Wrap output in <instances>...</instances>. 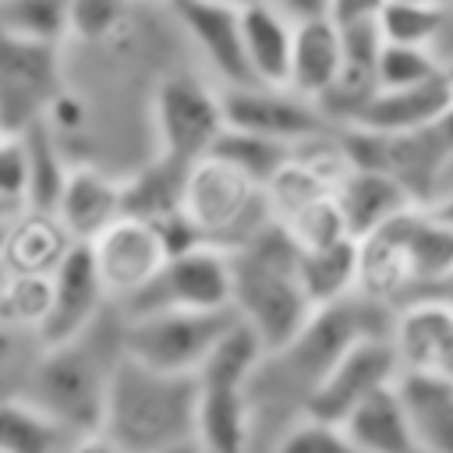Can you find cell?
Segmentation results:
<instances>
[{
  "instance_id": "cell-7",
  "label": "cell",
  "mask_w": 453,
  "mask_h": 453,
  "mask_svg": "<svg viewBox=\"0 0 453 453\" xmlns=\"http://www.w3.org/2000/svg\"><path fill=\"white\" fill-rule=\"evenodd\" d=\"M226 127L223 88L195 71H166L152 88V134L156 152L191 166L209 156Z\"/></svg>"
},
{
  "instance_id": "cell-15",
  "label": "cell",
  "mask_w": 453,
  "mask_h": 453,
  "mask_svg": "<svg viewBox=\"0 0 453 453\" xmlns=\"http://www.w3.org/2000/svg\"><path fill=\"white\" fill-rule=\"evenodd\" d=\"M389 340L400 372L439 375L453 382V308L435 297H414L393 311Z\"/></svg>"
},
{
  "instance_id": "cell-20",
  "label": "cell",
  "mask_w": 453,
  "mask_h": 453,
  "mask_svg": "<svg viewBox=\"0 0 453 453\" xmlns=\"http://www.w3.org/2000/svg\"><path fill=\"white\" fill-rule=\"evenodd\" d=\"M74 244L78 241L64 230V223L57 219L53 209L21 205L7 219L0 269L4 273H42V276H50L67 258V251Z\"/></svg>"
},
{
  "instance_id": "cell-27",
  "label": "cell",
  "mask_w": 453,
  "mask_h": 453,
  "mask_svg": "<svg viewBox=\"0 0 453 453\" xmlns=\"http://www.w3.org/2000/svg\"><path fill=\"white\" fill-rule=\"evenodd\" d=\"M184 163H173L170 156L156 152L145 166H138L131 177H124V212L142 219H166L180 212V188H184Z\"/></svg>"
},
{
  "instance_id": "cell-19",
  "label": "cell",
  "mask_w": 453,
  "mask_h": 453,
  "mask_svg": "<svg viewBox=\"0 0 453 453\" xmlns=\"http://www.w3.org/2000/svg\"><path fill=\"white\" fill-rule=\"evenodd\" d=\"M453 110V81L449 71L418 81V85H400V88H375V96L361 106V113L347 124L357 131L372 134H400L425 127Z\"/></svg>"
},
{
  "instance_id": "cell-29",
  "label": "cell",
  "mask_w": 453,
  "mask_h": 453,
  "mask_svg": "<svg viewBox=\"0 0 453 453\" xmlns=\"http://www.w3.org/2000/svg\"><path fill=\"white\" fill-rule=\"evenodd\" d=\"M0 32L28 42H71V0H0Z\"/></svg>"
},
{
  "instance_id": "cell-45",
  "label": "cell",
  "mask_w": 453,
  "mask_h": 453,
  "mask_svg": "<svg viewBox=\"0 0 453 453\" xmlns=\"http://www.w3.org/2000/svg\"><path fill=\"white\" fill-rule=\"evenodd\" d=\"M4 234H7V219H0V251H4Z\"/></svg>"
},
{
  "instance_id": "cell-2",
  "label": "cell",
  "mask_w": 453,
  "mask_h": 453,
  "mask_svg": "<svg viewBox=\"0 0 453 453\" xmlns=\"http://www.w3.org/2000/svg\"><path fill=\"white\" fill-rule=\"evenodd\" d=\"M110 308L85 333L60 340V343H46V350L28 379V389H25V400H32L39 411H46L71 435H81V432H92L103 425L110 375L124 354V347H120L124 315H120L117 329H106Z\"/></svg>"
},
{
  "instance_id": "cell-21",
  "label": "cell",
  "mask_w": 453,
  "mask_h": 453,
  "mask_svg": "<svg viewBox=\"0 0 453 453\" xmlns=\"http://www.w3.org/2000/svg\"><path fill=\"white\" fill-rule=\"evenodd\" d=\"M343 67V35L329 14L294 21V46L287 67V88L319 103Z\"/></svg>"
},
{
  "instance_id": "cell-38",
  "label": "cell",
  "mask_w": 453,
  "mask_h": 453,
  "mask_svg": "<svg viewBox=\"0 0 453 453\" xmlns=\"http://www.w3.org/2000/svg\"><path fill=\"white\" fill-rule=\"evenodd\" d=\"M386 4H389V0H329V18H333L336 25L375 21Z\"/></svg>"
},
{
  "instance_id": "cell-18",
  "label": "cell",
  "mask_w": 453,
  "mask_h": 453,
  "mask_svg": "<svg viewBox=\"0 0 453 453\" xmlns=\"http://www.w3.org/2000/svg\"><path fill=\"white\" fill-rule=\"evenodd\" d=\"M53 212L64 230L85 244L124 216V177H113L96 163H71Z\"/></svg>"
},
{
  "instance_id": "cell-11",
  "label": "cell",
  "mask_w": 453,
  "mask_h": 453,
  "mask_svg": "<svg viewBox=\"0 0 453 453\" xmlns=\"http://www.w3.org/2000/svg\"><path fill=\"white\" fill-rule=\"evenodd\" d=\"M92 265L99 273V283L113 304L134 301L166 265L170 248L152 219L142 216H117L106 230H99L92 241H85Z\"/></svg>"
},
{
  "instance_id": "cell-40",
  "label": "cell",
  "mask_w": 453,
  "mask_h": 453,
  "mask_svg": "<svg viewBox=\"0 0 453 453\" xmlns=\"http://www.w3.org/2000/svg\"><path fill=\"white\" fill-rule=\"evenodd\" d=\"M283 14H290L294 21H304V18H319V14H329V0H273Z\"/></svg>"
},
{
  "instance_id": "cell-1",
  "label": "cell",
  "mask_w": 453,
  "mask_h": 453,
  "mask_svg": "<svg viewBox=\"0 0 453 453\" xmlns=\"http://www.w3.org/2000/svg\"><path fill=\"white\" fill-rule=\"evenodd\" d=\"M393 308L375 304L361 294H350L343 301L322 304L311 311V319L280 347L265 350L251 382V411H255V442H269L297 418L304 414L308 396L326 379L333 361L361 336L368 333H389Z\"/></svg>"
},
{
  "instance_id": "cell-24",
  "label": "cell",
  "mask_w": 453,
  "mask_h": 453,
  "mask_svg": "<svg viewBox=\"0 0 453 453\" xmlns=\"http://www.w3.org/2000/svg\"><path fill=\"white\" fill-rule=\"evenodd\" d=\"M396 393L403 400L414 446L425 453H453V382L439 375L400 372Z\"/></svg>"
},
{
  "instance_id": "cell-5",
  "label": "cell",
  "mask_w": 453,
  "mask_h": 453,
  "mask_svg": "<svg viewBox=\"0 0 453 453\" xmlns=\"http://www.w3.org/2000/svg\"><path fill=\"white\" fill-rule=\"evenodd\" d=\"M180 212L195 234L219 248H237L269 223L262 184L223 156H202L184 170Z\"/></svg>"
},
{
  "instance_id": "cell-33",
  "label": "cell",
  "mask_w": 453,
  "mask_h": 453,
  "mask_svg": "<svg viewBox=\"0 0 453 453\" xmlns=\"http://www.w3.org/2000/svg\"><path fill=\"white\" fill-rule=\"evenodd\" d=\"M294 145H283V142H273V138H262V134H251V131H241V127H223L219 142L212 145V156H223L226 163L241 166L248 177H255L258 184H265L276 166L290 156Z\"/></svg>"
},
{
  "instance_id": "cell-12",
  "label": "cell",
  "mask_w": 453,
  "mask_h": 453,
  "mask_svg": "<svg viewBox=\"0 0 453 453\" xmlns=\"http://www.w3.org/2000/svg\"><path fill=\"white\" fill-rule=\"evenodd\" d=\"M400 361L393 350L389 333H368L354 340L326 372V379L315 386V393L304 403V414L340 425L361 400H368L375 389L396 382Z\"/></svg>"
},
{
  "instance_id": "cell-16",
  "label": "cell",
  "mask_w": 453,
  "mask_h": 453,
  "mask_svg": "<svg viewBox=\"0 0 453 453\" xmlns=\"http://www.w3.org/2000/svg\"><path fill=\"white\" fill-rule=\"evenodd\" d=\"M50 276H53V304H50V315L39 329V336L46 343H60V340L85 333L113 304L106 297L99 273L92 265V255L81 241L67 251V258Z\"/></svg>"
},
{
  "instance_id": "cell-9",
  "label": "cell",
  "mask_w": 453,
  "mask_h": 453,
  "mask_svg": "<svg viewBox=\"0 0 453 453\" xmlns=\"http://www.w3.org/2000/svg\"><path fill=\"white\" fill-rule=\"evenodd\" d=\"M120 311L142 308H195V311H226L234 308V265L230 251L209 241H198L184 251H173L159 276Z\"/></svg>"
},
{
  "instance_id": "cell-8",
  "label": "cell",
  "mask_w": 453,
  "mask_h": 453,
  "mask_svg": "<svg viewBox=\"0 0 453 453\" xmlns=\"http://www.w3.org/2000/svg\"><path fill=\"white\" fill-rule=\"evenodd\" d=\"M340 138L354 166H375L393 173L425 205L435 195L439 177L453 156V110L414 131L372 134L357 127H340Z\"/></svg>"
},
{
  "instance_id": "cell-17",
  "label": "cell",
  "mask_w": 453,
  "mask_h": 453,
  "mask_svg": "<svg viewBox=\"0 0 453 453\" xmlns=\"http://www.w3.org/2000/svg\"><path fill=\"white\" fill-rule=\"evenodd\" d=\"M198 379V411H195V442L202 453H251L255 449V411L248 382L195 375Z\"/></svg>"
},
{
  "instance_id": "cell-26",
  "label": "cell",
  "mask_w": 453,
  "mask_h": 453,
  "mask_svg": "<svg viewBox=\"0 0 453 453\" xmlns=\"http://www.w3.org/2000/svg\"><path fill=\"white\" fill-rule=\"evenodd\" d=\"M297 273L315 308L357 294V237H340L319 248H297Z\"/></svg>"
},
{
  "instance_id": "cell-43",
  "label": "cell",
  "mask_w": 453,
  "mask_h": 453,
  "mask_svg": "<svg viewBox=\"0 0 453 453\" xmlns=\"http://www.w3.org/2000/svg\"><path fill=\"white\" fill-rule=\"evenodd\" d=\"M159 453H202V446H198L195 439H188V442H177V446H166V449H159Z\"/></svg>"
},
{
  "instance_id": "cell-6",
  "label": "cell",
  "mask_w": 453,
  "mask_h": 453,
  "mask_svg": "<svg viewBox=\"0 0 453 453\" xmlns=\"http://www.w3.org/2000/svg\"><path fill=\"white\" fill-rule=\"evenodd\" d=\"M120 347L138 365L173 375H195L198 365L209 357L216 340L237 319L234 308L226 311H195V308H142L120 311Z\"/></svg>"
},
{
  "instance_id": "cell-35",
  "label": "cell",
  "mask_w": 453,
  "mask_h": 453,
  "mask_svg": "<svg viewBox=\"0 0 453 453\" xmlns=\"http://www.w3.org/2000/svg\"><path fill=\"white\" fill-rule=\"evenodd\" d=\"M446 64L435 50L428 46H411V42H386L379 50V64H375V78L379 88H400V85H418L428 81L435 74H442Z\"/></svg>"
},
{
  "instance_id": "cell-23",
  "label": "cell",
  "mask_w": 453,
  "mask_h": 453,
  "mask_svg": "<svg viewBox=\"0 0 453 453\" xmlns=\"http://www.w3.org/2000/svg\"><path fill=\"white\" fill-rule=\"evenodd\" d=\"M241 42L244 60L255 81L287 85L290 46H294V18L283 14L273 0H255L241 7Z\"/></svg>"
},
{
  "instance_id": "cell-30",
  "label": "cell",
  "mask_w": 453,
  "mask_h": 453,
  "mask_svg": "<svg viewBox=\"0 0 453 453\" xmlns=\"http://www.w3.org/2000/svg\"><path fill=\"white\" fill-rule=\"evenodd\" d=\"M25 138V152H28V198L25 205H42L53 209L57 195L64 188V177L71 170V163H64V142L39 120L28 131H21Z\"/></svg>"
},
{
  "instance_id": "cell-47",
  "label": "cell",
  "mask_w": 453,
  "mask_h": 453,
  "mask_svg": "<svg viewBox=\"0 0 453 453\" xmlns=\"http://www.w3.org/2000/svg\"><path fill=\"white\" fill-rule=\"evenodd\" d=\"M4 138H7V131H4V124H0V142H4Z\"/></svg>"
},
{
  "instance_id": "cell-46",
  "label": "cell",
  "mask_w": 453,
  "mask_h": 453,
  "mask_svg": "<svg viewBox=\"0 0 453 453\" xmlns=\"http://www.w3.org/2000/svg\"><path fill=\"white\" fill-rule=\"evenodd\" d=\"M223 4H234V7H244V4H255V0H223Z\"/></svg>"
},
{
  "instance_id": "cell-41",
  "label": "cell",
  "mask_w": 453,
  "mask_h": 453,
  "mask_svg": "<svg viewBox=\"0 0 453 453\" xmlns=\"http://www.w3.org/2000/svg\"><path fill=\"white\" fill-rule=\"evenodd\" d=\"M425 205H428V209H432V212H435V216H439L446 226H453V188L439 191V195H435L432 202H425Z\"/></svg>"
},
{
  "instance_id": "cell-32",
  "label": "cell",
  "mask_w": 453,
  "mask_h": 453,
  "mask_svg": "<svg viewBox=\"0 0 453 453\" xmlns=\"http://www.w3.org/2000/svg\"><path fill=\"white\" fill-rule=\"evenodd\" d=\"M42 350H46V340L35 329L0 322V400L25 396Z\"/></svg>"
},
{
  "instance_id": "cell-48",
  "label": "cell",
  "mask_w": 453,
  "mask_h": 453,
  "mask_svg": "<svg viewBox=\"0 0 453 453\" xmlns=\"http://www.w3.org/2000/svg\"><path fill=\"white\" fill-rule=\"evenodd\" d=\"M446 71H449V81H453V64H449V67H446Z\"/></svg>"
},
{
  "instance_id": "cell-3",
  "label": "cell",
  "mask_w": 453,
  "mask_h": 453,
  "mask_svg": "<svg viewBox=\"0 0 453 453\" xmlns=\"http://www.w3.org/2000/svg\"><path fill=\"white\" fill-rule=\"evenodd\" d=\"M234 265V311L265 343H287L315 311L297 273V244L273 219L244 244L230 248Z\"/></svg>"
},
{
  "instance_id": "cell-22",
  "label": "cell",
  "mask_w": 453,
  "mask_h": 453,
  "mask_svg": "<svg viewBox=\"0 0 453 453\" xmlns=\"http://www.w3.org/2000/svg\"><path fill=\"white\" fill-rule=\"evenodd\" d=\"M336 202L350 237H365L382 223H389L393 216H400L403 209L418 205V198L393 173L375 166H354V163L336 184Z\"/></svg>"
},
{
  "instance_id": "cell-31",
  "label": "cell",
  "mask_w": 453,
  "mask_h": 453,
  "mask_svg": "<svg viewBox=\"0 0 453 453\" xmlns=\"http://www.w3.org/2000/svg\"><path fill=\"white\" fill-rule=\"evenodd\" d=\"M53 304V276L42 273H4L0 280V322L21 329H42Z\"/></svg>"
},
{
  "instance_id": "cell-37",
  "label": "cell",
  "mask_w": 453,
  "mask_h": 453,
  "mask_svg": "<svg viewBox=\"0 0 453 453\" xmlns=\"http://www.w3.org/2000/svg\"><path fill=\"white\" fill-rule=\"evenodd\" d=\"M0 198L11 205H25L28 198V152L21 134H7L0 142Z\"/></svg>"
},
{
  "instance_id": "cell-10",
  "label": "cell",
  "mask_w": 453,
  "mask_h": 453,
  "mask_svg": "<svg viewBox=\"0 0 453 453\" xmlns=\"http://www.w3.org/2000/svg\"><path fill=\"white\" fill-rule=\"evenodd\" d=\"M64 88V46L0 32V124L7 134H21L39 124Z\"/></svg>"
},
{
  "instance_id": "cell-44",
  "label": "cell",
  "mask_w": 453,
  "mask_h": 453,
  "mask_svg": "<svg viewBox=\"0 0 453 453\" xmlns=\"http://www.w3.org/2000/svg\"><path fill=\"white\" fill-rule=\"evenodd\" d=\"M18 209H21V205H11L7 198H0V219H11V216H14Z\"/></svg>"
},
{
  "instance_id": "cell-36",
  "label": "cell",
  "mask_w": 453,
  "mask_h": 453,
  "mask_svg": "<svg viewBox=\"0 0 453 453\" xmlns=\"http://www.w3.org/2000/svg\"><path fill=\"white\" fill-rule=\"evenodd\" d=\"M265 453H357L354 442L347 439V432L333 421L311 418V414H297L273 442Z\"/></svg>"
},
{
  "instance_id": "cell-50",
  "label": "cell",
  "mask_w": 453,
  "mask_h": 453,
  "mask_svg": "<svg viewBox=\"0 0 453 453\" xmlns=\"http://www.w3.org/2000/svg\"><path fill=\"white\" fill-rule=\"evenodd\" d=\"M0 280H4V269H0Z\"/></svg>"
},
{
  "instance_id": "cell-13",
  "label": "cell",
  "mask_w": 453,
  "mask_h": 453,
  "mask_svg": "<svg viewBox=\"0 0 453 453\" xmlns=\"http://www.w3.org/2000/svg\"><path fill=\"white\" fill-rule=\"evenodd\" d=\"M223 113L230 127L297 145L326 127H333L319 106L304 96H297L287 85H265V81H248V85H226L223 88Z\"/></svg>"
},
{
  "instance_id": "cell-34",
  "label": "cell",
  "mask_w": 453,
  "mask_h": 453,
  "mask_svg": "<svg viewBox=\"0 0 453 453\" xmlns=\"http://www.w3.org/2000/svg\"><path fill=\"white\" fill-rule=\"evenodd\" d=\"M134 14V0H71V42L106 46Z\"/></svg>"
},
{
  "instance_id": "cell-14",
  "label": "cell",
  "mask_w": 453,
  "mask_h": 453,
  "mask_svg": "<svg viewBox=\"0 0 453 453\" xmlns=\"http://www.w3.org/2000/svg\"><path fill=\"white\" fill-rule=\"evenodd\" d=\"M205 67L219 78V88L226 85H248L255 81L244 60V42H241V7L223 4V0H163Z\"/></svg>"
},
{
  "instance_id": "cell-4",
  "label": "cell",
  "mask_w": 453,
  "mask_h": 453,
  "mask_svg": "<svg viewBox=\"0 0 453 453\" xmlns=\"http://www.w3.org/2000/svg\"><path fill=\"white\" fill-rule=\"evenodd\" d=\"M195 411H198L195 375L156 372L120 354L110 375L99 428L120 439L131 453H159L166 446L195 439Z\"/></svg>"
},
{
  "instance_id": "cell-42",
  "label": "cell",
  "mask_w": 453,
  "mask_h": 453,
  "mask_svg": "<svg viewBox=\"0 0 453 453\" xmlns=\"http://www.w3.org/2000/svg\"><path fill=\"white\" fill-rule=\"evenodd\" d=\"M421 297H435V301H442V304H449L453 308V273H446L435 287H428Z\"/></svg>"
},
{
  "instance_id": "cell-28",
  "label": "cell",
  "mask_w": 453,
  "mask_h": 453,
  "mask_svg": "<svg viewBox=\"0 0 453 453\" xmlns=\"http://www.w3.org/2000/svg\"><path fill=\"white\" fill-rule=\"evenodd\" d=\"M71 432L32 400H0V453H64Z\"/></svg>"
},
{
  "instance_id": "cell-25",
  "label": "cell",
  "mask_w": 453,
  "mask_h": 453,
  "mask_svg": "<svg viewBox=\"0 0 453 453\" xmlns=\"http://www.w3.org/2000/svg\"><path fill=\"white\" fill-rule=\"evenodd\" d=\"M340 428L347 432V439L354 442L357 453H411L414 449V435H411V421L403 411V400L396 393V382L375 389L368 400H361L343 421Z\"/></svg>"
},
{
  "instance_id": "cell-49",
  "label": "cell",
  "mask_w": 453,
  "mask_h": 453,
  "mask_svg": "<svg viewBox=\"0 0 453 453\" xmlns=\"http://www.w3.org/2000/svg\"><path fill=\"white\" fill-rule=\"evenodd\" d=\"M411 453H425V449H418V446H414V449H411Z\"/></svg>"
},
{
  "instance_id": "cell-39",
  "label": "cell",
  "mask_w": 453,
  "mask_h": 453,
  "mask_svg": "<svg viewBox=\"0 0 453 453\" xmlns=\"http://www.w3.org/2000/svg\"><path fill=\"white\" fill-rule=\"evenodd\" d=\"M64 453H131L120 439H113L106 428H92L81 435H71V442L64 446Z\"/></svg>"
}]
</instances>
